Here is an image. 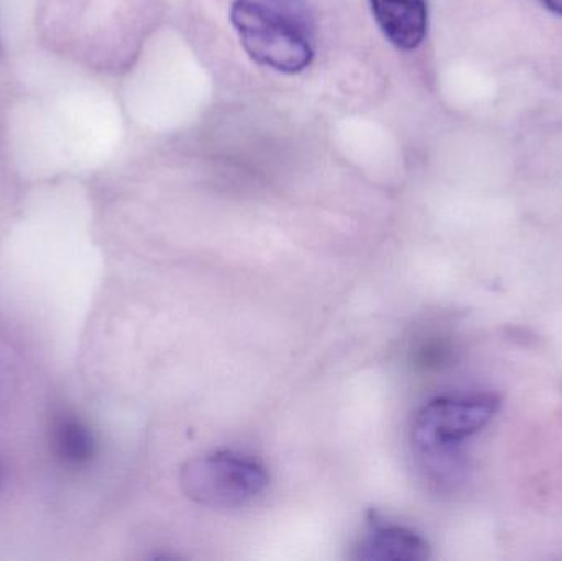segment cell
<instances>
[{
	"instance_id": "obj_1",
	"label": "cell",
	"mask_w": 562,
	"mask_h": 561,
	"mask_svg": "<svg viewBox=\"0 0 562 561\" xmlns=\"http://www.w3.org/2000/svg\"><path fill=\"white\" fill-rule=\"evenodd\" d=\"M231 22L247 55L296 75L314 58V20L304 0H234Z\"/></svg>"
},
{
	"instance_id": "obj_2",
	"label": "cell",
	"mask_w": 562,
	"mask_h": 561,
	"mask_svg": "<svg viewBox=\"0 0 562 561\" xmlns=\"http://www.w3.org/2000/svg\"><path fill=\"white\" fill-rule=\"evenodd\" d=\"M498 407L501 399L495 395L435 399L413 422V448L429 467L446 464L462 441L487 427Z\"/></svg>"
},
{
	"instance_id": "obj_3",
	"label": "cell",
	"mask_w": 562,
	"mask_h": 561,
	"mask_svg": "<svg viewBox=\"0 0 562 561\" xmlns=\"http://www.w3.org/2000/svg\"><path fill=\"white\" fill-rule=\"evenodd\" d=\"M180 484L183 493L201 506L233 509L260 496L269 486V474L250 458L221 451L188 461Z\"/></svg>"
},
{
	"instance_id": "obj_4",
	"label": "cell",
	"mask_w": 562,
	"mask_h": 561,
	"mask_svg": "<svg viewBox=\"0 0 562 561\" xmlns=\"http://www.w3.org/2000/svg\"><path fill=\"white\" fill-rule=\"evenodd\" d=\"M373 16L392 45L412 52L422 45L428 30L426 0H370Z\"/></svg>"
},
{
	"instance_id": "obj_5",
	"label": "cell",
	"mask_w": 562,
	"mask_h": 561,
	"mask_svg": "<svg viewBox=\"0 0 562 561\" xmlns=\"http://www.w3.org/2000/svg\"><path fill=\"white\" fill-rule=\"evenodd\" d=\"M357 559L369 561H422L429 559V546L412 530L389 524H372L359 549Z\"/></svg>"
},
{
	"instance_id": "obj_6",
	"label": "cell",
	"mask_w": 562,
	"mask_h": 561,
	"mask_svg": "<svg viewBox=\"0 0 562 561\" xmlns=\"http://www.w3.org/2000/svg\"><path fill=\"white\" fill-rule=\"evenodd\" d=\"M53 451L68 467H82L94 457L95 441L91 430L79 418L63 415L53 425Z\"/></svg>"
},
{
	"instance_id": "obj_7",
	"label": "cell",
	"mask_w": 562,
	"mask_h": 561,
	"mask_svg": "<svg viewBox=\"0 0 562 561\" xmlns=\"http://www.w3.org/2000/svg\"><path fill=\"white\" fill-rule=\"evenodd\" d=\"M544 5L551 10V12L557 13V15L562 16V0H543Z\"/></svg>"
}]
</instances>
